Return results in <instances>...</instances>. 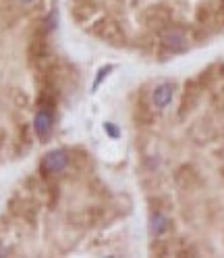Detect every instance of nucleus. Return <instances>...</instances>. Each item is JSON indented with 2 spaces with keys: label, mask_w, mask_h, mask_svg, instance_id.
<instances>
[{
  "label": "nucleus",
  "mask_w": 224,
  "mask_h": 258,
  "mask_svg": "<svg viewBox=\"0 0 224 258\" xmlns=\"http://www.w3.org/2000/svg\"><path fill=\"white\" fill-rule=\"evenodd\" d=\"M27 58L36 69L52 58L50 42H48V31L40 29V31H36V34L31 36V40L27 44Z\"/></svg>",
  "instance_id": "f257e3e1"
},
{
  "label": "nucleus",
  "mask_w": 224,
  "mask_h": 258,
  "mask_svg": "<svg viewBox=\"0 0 224 258\" xmlns=\"http://www.w3.org/2000/svg\"><path fill=\"white\" fill-rule=\"evenodd\" d=\"M91 34L93 36H98L100 40L108 42V44H115V46H121L125 42L123 38V29L119 27L117 21H112L108 17H100L98 21H95L91 25Z\"/></svg>",
  "instance_id": "f03ea898"
},
{
  "label": "nucleus",
  "mask_w": 224,
  "mask_h": 258,
  "mask_svg": "<svg viewBox=\"0 0 224 258\" xmlns=\"http://www.w3.org/2000/svg\"><path fill=\"white\" fill-rule=\"evenodd\" d=\"M71 163L69 158V152L67 150H50L44 158H42V173L48 177V175H56V173H62Z\"/></svg>",
  "instance_id": "7ed1b4c3"
},
{
  "label": "nucleus",
  "mask_w": 224,
  "mask_h": 258,
  "mask_svg": "<svg viewBox=\"0 0 224 258\" xmlns=\"http://www.w3.org/2000/svg\"><path fill=\"white\" fill-rule=\"evenodd\" d=\"M54 127V110H48V108H40L36 121H34V129L40 138V142H48L50 140V132Z\"/></svg>",
  "instance_id": "20e7f679"
},
{
  "label": "nucleus",
  "mask_w": 224,
  "mask_h": 258,
  "mask_svg": "<svg viewBox=\"0 0 224 258\" xmlns=\"http://www.w3.org/2000/svg\"><path fill=\"white\" fill-rule=\"evenodd\" d=\"M162 46L166 48L168 52H185L187 50V36L183 34L181 29H166L162 38H160Z\"/></svg>",
  "instance_id": "39448f33"
},
{
  "label": "nucleus",
  "mask_w": 224,
  "mask_h": 258,
  "mask_svg": "<svg viewBox=\"0 0 224 258\" xmlns=\"http://www.w3.org/2000/svg\"><path fill=\"white\" fill-rule=\"evenodd\" d=\"M197 96H199V84L197 82H189L187 88H185V94H183V102H181V115H189L191 110L197 106Z\"/></svg>",
  "instance_id": "423d86ee"
},
{
  "label": "nucleus",
  "mask_w": 224,
  "mask_h": 258,
  "mask_svg": "<svg viewBox=\"0 0 224 258\" xmlns=\"http://www.w3.org/2000/svg\"><path fill=\"white\" fill-rule=\"evenodd\" d=\"M19 15H21L19 9L15 7L11 0H5V3H0V27H3V29L13 27L15 23H17Z\"/></svg>",
  "instance_id": "0eeeda50"
},
{
  "label": "nucleus",
  "mask_w": 224,
  "mask_h": 258,
  "mask_svg": "<svg viewBox=\"0 0 224 258\" xmlns=\"http://www.w3.org/2000/svg\"><path fill=\"white\" fill-rule=\"evenodd\" d=\"M172 96H174V86L172 84H160L152 94V102H154L156 108H166L172 102Z\"/></svg>",
  "instance_id": "6e6552de"
},
{
  "label": "nucleus",
  "mask_w": 224,
  "mask_h": 258,
  "mask_svg": "<svg viewBox=\"0 0 224 258\" xmlns=\"http://www.w3.org/2000/svg\"><path fill=\"white\" fill-rule=\"evenodd\" d=\"M177 183L183 189H191V187L199 185V175H197V171L191 167V165H185V167H181L177 171Z\"/></svg>",
  "instance_id": "1a4fd4ad"
},
{
  "label": "nucleus",
  "mask_w": 224,
  "mask_h": 258,
  "mask_svg": "<svg viewBox=\"0 0 224 258\" xmlns=\"http://www.w3.org/2000/svg\"><path fill=\"white\" fill-rule=\"evenodd\" d=\"M168 229V217L162 211H154L150 217V233L152 235H164Z\"/></svg>",
  "instance_id": "9d476101"
},
{
  "label": "nucleus",
  "mask_w": 224,
  "mask_h": 258,
  "mask_svg": "<svg viewBox=\"0 0 224 258\" xmlns=\"http://www.w3.org/2000/svg\"><path fill=\"white\" fill-rule=\"evenodd\" d=\"M214 11H212V3H203V5H199L197 7V21L199 23H207L212 17H214Z\"/></svg>",
  "instance_id": "9b49d317"
},
{
  "label": "nucleus",
  "mask_w": 224,
  "mask_h": 258,
  "mask_svg": "<svg viewBox=\"0 0 224 258\" xmlns=\"http://www.w3.org/2000/svg\"><path fill=\"white\" fill-rule=\"evenodd\" d=\"M112 69H115V64H106V67H102L100 71H98V75H95V79H93V84H91V92H95V90H98L100 86H102V82H104V77L112 71Z\"/></svg>",
  "instance_id": "f8f14e48"
},
{
  "label": "nucleus",
  "mask_w": 224,
  "mask_h": 258,
  "mask_svg": "<svg viewBox=\"0 0 224 258\" xmlns=\"http://www.w3.org/2000/svg\"><path fill=\"white\" fill-rule=\"evenodd\" d=\"M56 17H58V13H56V11H52V13H50V15H48V17L44 19V27H42V29L50 34V31L56 27Z\"/></svg>",
  "instance_id": "ddd939ff"
},
{
  "label": "nucleus",
  "mask_w": 224,
  "mask_h": 258,
  "mask_svg": "<svg viewBox=\"0 0 224 258\" xmlns=\"http://www.w3.org/2000/svg\"><path fill=\"white\" fill-rule=\"evenodd\" d=\"M104 129H106V134L112 138V140H119L121 138V129L117 125H112V123H104Z\"/></svg>",
  "instance_id": "4468645a"
},
{
  "label": "nucleus",
  "mask_w": 224,
  "mask_h": 258,
  "mask_svg": "<svg viewBox=\"0 0 224 258\" xmlns=\"http://www.w3.org/2000/svg\"><path fill=\"white\" fill-rule=\"evenodd\" d=\"M5 144H7V132L5 129H0V150L5 148Z\"/></svg>",
  "instance_id": "2eb2a0df"
},
{
  "label": "nucleus",
  "mask_w": 224,
  "mask_h": 258,
  "mask_svg": "<svg viewBox=\"0 0 224 258\" xmlns=\"http://www.w3.org/2000/svg\"><path fill=\"white\" fill-rule=\"evenodd\" d=\"M19 3H23V5H29V3H34V0H19Z\"/></svg>",
  "instance_id": "dca6fc26"
}]
</instances>
